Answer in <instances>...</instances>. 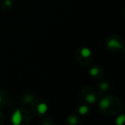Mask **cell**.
Returning <instances> with one entry per match:
<instances>
[{
    "instance_id": "cell-3",
    "label": "cell",
    "mask_w": 125,
    "mask_h": 125,
    "mask_svg": "<svg viewBox=\"0 0 125 125\" xmlns=\"http://www.w3.org/2000/svg\"><path fill=\"white\" fill-rule=\"evenodd\" d=\"M80 53H81V56L82 57H85V58H88L89 57L91 56V51L89 49H87V48H83L80 51Z\"/></svg>"
},
{
    "instance_id": "cell-6",
    "label": "cell",
    "mask_w": 125,
    "mask_h": 125,
    "mask_svg": "<svg viewBox=\"0 0 125 125\" xmlns=\"http://www.w3.org/2000/svg\"><path fill=\"white\" fill-rule=\"evenodd\" d=\"M45 111H46V105H45V104H43V103L40 104L38 107V111L40 113H44Z\"/></svg>"
},
{
    "instance_id": "cell-2",
    "label": "cell",
    "mask_w": 125,
    "mask_h": 125,
    "mask_svg": "<svg viewBox=\"0 0 125 125\" xmlns=\"http://www.w3.org/2000/svg\"><path fill=\"white\" fill-rule=\"evenodd\" d=\"M21 121V112L19 111H16V112H15L14 116H13V122L15 124H18Z\"/></svg>"
},
{
    "instance_id": "cell-4",
    "label": "cell",
    "mask_w": 125,
    "mask_h": 125,
    "mask_svg": "<svg viewBox=\"0 0 125 125\" xmlns=\"http://www.w3.org/2000/svg\"><path fill=\"white\" fill-rule=\"evenodd\" d=\"M85 99H86V100H87L88 103H94V101H95L96 98H95V96H94V94L90 93V94H88L87 96H86Z\"/></svg>"
},
{
    "instance_id": "cell-5",
    "label": "cell",
    "mask_w": 125,
    "mask_h": 125,
    "mask_svg": "<svg viewBox=\"0 0 125 125\" xmlns=\"http://www.w3.org/2000/svg\"><path fill=\"white\" fill-rule=\"evenodd\" d=\"M99 72H101V70H99L98 67H94V68H92L90 70V74L93 76H99Z\"/></svg>"
},
{
    "instance_id": "cell-8",
    "label": "cell",
    "mask_w": 125,
    "mask_h": 125,
    "mask_svg": "<svg viewBox=\"0 0 125 125\" xmlns=\"http://www.w3.org/2000/svg\"><path fill=\"white\" fill-rule=\"evenodd\" d=\"M108 87H109V84H108L107 82H103V83H101V85H100L101 90H106Z\"/></svg>"
},
{
    "instance_id": "cell-1",
    "label": "cell",
    "mask_w": 125,
    "mask_h": 125,
    "mask_svg": "<svg viewBox=\"0 0 125 125\" xmlns=\"http://www.w3.org/2000/svg\"><path fill=\"white\" fill-rule=\"evenodd\" d=\"M106 45L110 49L117 51L123 48V42L119 41V38L117 37H112V38H110V40L106 42Z\"/></svg>"
},
{
    "instance_id": "cell-7",
    "label": "cell",
    "mask_w": 125,
    "mask_h": 125,
    "mask_svg": "<svg viewBox=\"0 0 125 125\" xmlns=\"http://www.w3.org/2000/svg\"><path fill=\"white\" fill-rule=\"evenodd\" d=\"M79 111H80L81 114H86V113L88 111V108H87L86 105H82V106H81V107H80Z\"/></svg>"
}]
</instances>
